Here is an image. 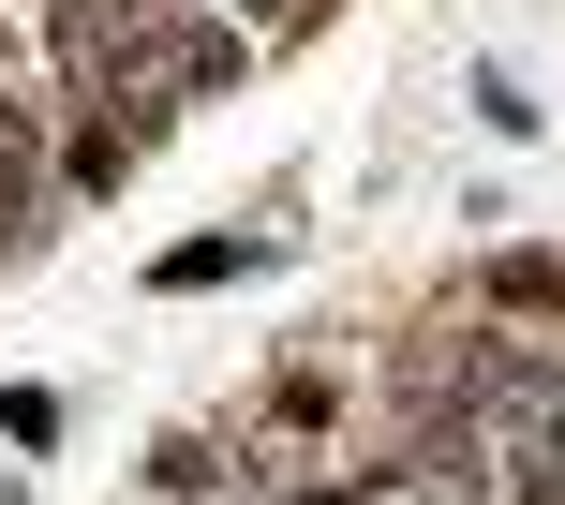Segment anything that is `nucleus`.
<instances>
[{"label": "nucleus", "instance_id": "nucleus-1", "mask_svg": "<svg viewBox=\"0 0 565 505\" xmlns=\"http://www.w3.org/2000/svg\"><path fill=\"white\" fill-rule=\"evenodd\" d=\"M387 491H417V505H507V461H491L477 417H417V447L387 461Z\"/></svg>", "mask_w": 565, "mask_h": 505}, {"label": "nucleus", "instance_id": "nucleus-2", "mask_svg": "<svg viewBox=\"0 0 565 505\" xmlns=\"http://www.w3.org/2000/svg\"><path fill=\"white\" fill-rule=\"evenodd\" d=\"M477 298H491V312H565V253H491Z\"/></svg>", "mask_w": 565, "mask_h": 505}, {"label": "nucleus", "instance_id": "nucleus-3", "mask_svg": "<svg viewBox=\"0 0 565 505\" xmlns=\"http://www.w3.org/2000/svg\"><path fill=\"white\" fill-rule=\"evenodd\" d=\"M238 268H268V238H179V253H164V298H194V282H238Z\"/></svg>", "mask_w": 565, "mask_h": 505}, {"label": "nucleus", "instance_id": "nucleus-4", "mask_svg": "<svg viewBox=\"0 0 565 505\" xmlns=\"http://www.w3.org/2000/svg\"><path fill=\"white\" fill-rule=\"evenodd\" d=\"M0 253H30V105H0Z\"/></svg>", "mask_w": 565, "mask_h": 505}, {"label": "nucleus", "instance_id": "nucleus-5", "mask_svg": "<svg viewBox=\"0 0 565 505\" xmlns=\"http://www.w3.org/2000/svg\"><path fill=\"white\" fill-rule=\"evenodd\" d=\"M477 119H491V135H536V119H551V105H536V89H521V75H507V60H477Z\"/></svg>", "mask_w": 565, "mask_h": 505}, {"label": "nucleus", "instance_id": "nucleus-6", "mask_svg": "<svg viewBox=\"0 0 565 505\" xmlns=\"http://www.w3.org/2000/svg\"><path fill=\"white\" fill-rule=\"evenodd\" d=\"M0 431H15V447H60V401L45 387H0Z\"/></svg>", "mask_w": 565, "mask_h": 505}, {"label": "nucleus", "instance_id": "nucleus-7", "mask_svg": "<svg viewBox=\"0 0 565 505\" xmlns=\"http://www.w3.org/2000/svg\"><path fill=\"white\" fill-rule=\"evenodd\" d=\"M312 505H387V491H312Z\"/></svg>", "mask_w": 565, "mask_h": 505}]
</instances>
